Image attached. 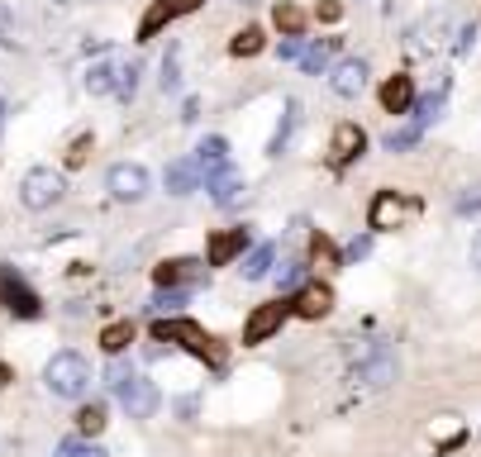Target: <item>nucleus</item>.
<instances>
[{
	"mask_svg": "<svg viewBox=\"0 0 481 457\" xmlns=\"http://www.w3.org/2000/svg\"><path fill=\"white\" fill-rule=\"evenodd\" d=\"M153 338H158V343H181V348L191 352V358L210 362L214 371L229 362V352L220 348V338H214L210 329H201L195 319H181V315H177V319H158V324H153Z\"/></svg>",
	"mask_w": 481,
	"mask_h": 457,
	"instance_id": "1",
	"label": "nucleus"
},
{
	"mask_svg": "<svg viewBox=\"0 0 481 457\" xmlns=\"http://www.w3.org/2000/svg\"><path fill=\"white\" fill-rule=\"evenodd\" d=\"M43 386H48V396H58V400H81L91 391V362L81 358V352L62 348L43 362Z\"/></svg>",
	"mask_w": 481,
	"mask_h": 457,
	"instance_id": "2",
	"label": "nucleus"
},
{
	"mask_svg": "<svg viewBox=\"0 0 481 457\" xmlns=\"http://www.w3.org/2000/svg\"><path fill=\"white\" fill-rule=\"evenodd\" d=\"M395 377H401V362H395V348L386 338H368L362 348H353V381L381 391V386H391Z\"/></svg>",
	"mask_w": 481,
	"mask_h": 457,
	"instance_id": "3",
	"label": "nucleus"
},
{
	"mask_svg": "<svg viewBox=\"0 0 481 457\" xmlns=\"http://www.w3.org/2000/svg\"><path fill=\"white\" fill-rule=\"evenodd\" d=\"M291 319V300H268V305H253V315L243 319V348H258L268 343L272 334H281V324Z\"/></svg>",
	"mask_w": 481,
	"mask_h": 457,
	"instance_id": "4",
	"label": "nucleus"
},
{
	"mask_svg": "<svg viewBox=\"0 0 481 457\" xmlns=\"http://www.w3.org/2000/svg\"><path fill=\"white\" fill-rule=\"evenodd\" d=\"M62 191H68V181H62V172H53V167H34V172H24V181H20L24 210H48V206H58Z\"/></svg>",
	"mask_w": 481,
	"mask_h": 457,
	"instance_id": "5",
	"label": "nucleus"
},
{
	"mask_svg": "<svg viewBox=\"0 0 481 457\" xmlns=\"http://www.w3.org/2000/svg\"><path fill=\"white\" fill-rule=\"evenodd\" d=\"M420 215V200H410L401 191H377L372 196V206H368V224L381 233V229H401L405 219Z\"/></svg>",
	"mask_w": 481,
	"mask_h": 457,
	"instance_id": "6",
	"label": "nucleus"
},
{
	"mask_svg": "<svg viewBox=\"0 0 481 457\" xmlns=\"http://www.w3.org/2000/svg\"><path fill=\"white\" fill-rule=\"evenodd\" d=\"M114 396H120V405H124V415H129V419H153V415H158V405H162L158 381H153V377H139V371H134V377H129Z\"/></svg>",
	"mask_w": 481,
	"mask_h": 457,
	"instance_id": "7",
	"label": "nucleus"
},
{
	"mask_svg": "<svg viewBox=\"0 0 481 457\" xmlns=\"http://www.w3.org/2000/svg\"><path fill=\"white\" fill-rule=\"evenodd\" d=\"M205 277H210V267L195 258H172V262L153 267L158 291H195V286H205Z\"/></svg>",
	"mask_w": 481,
	"mask_h": 457,
	"instance_id": "8",
	"label": "nucleus"
},
{
	"mask_svg": "<svg viewBox=\"0 0 481 457\" xmlns=\"http://www.w3.org/2000/svg\"><path fill=\"white\" fill-rule=\"evenodd\" d=\"M0 300H5V310L10 315H20V319H39L43 315V300L24 286L20 272H10L5 262H0Z\"/></svg>",
	"mask_w": 481,
	"mask_h": 457,
	"instance_id": "9",
	"label": "nucleus"
},
{
	"mask_svg": "<svg viewBox=\"0 0 481 457\" xmlns=\"http://www.w3.org/2000/svg\"><path fill=\"white\" fill-rule=\"evenodd\" d=\"M448 33H453V14H448V10L424 14V20L410 29V53H414V58L434 53V48H443V43H448Z\"/></svg>",
	"mask_w": 481,
	"mask_h": 457,
	"instance_id": "10",
	"label": "nucleus"
},
{
	"mask_svg": "<svg viewBox=\"0 0 481 457\" xmlns=\"http://www.w3.org/2000/svg\"><path fill=\"white\" fill-rule=\"evenodd\" d=\"M105 186H110V196H114V200H129V206H139L153 181H148V172H143L139 162H114V167H110V177H105Z\"/></svg>",
	"mask_w": 481,
	"mask_h": 457,
	"instance_id": "11",
	"label": "nucleus"
},
{
	"mask_svg": "<svg viewBox=\"0 0 481 457\" xmlns=\"http://www.w3.org/2000/svg\"><path fill=\"white\" fill-rule=\"evenodd\" d=\"M334 310V286L329 281H305L301 291L291 296V315L295 319H324Z\"/></svg>",
	"mask_w": 481,
	"mask_h": 457,
	"instance_id": "12",
	"label": "nucleus"
},
{
	"mask_svg": "<svg viewBox=\"0 0 481 457\" xmlns=\"http://www.w3.org/2000/svg\"><path fill=\"white\" fill-rule=\"evenodd\" d=\"M368 152V133H362L353 120L334 124V139H329V167H348Z\"/></svg>",
	"mask_w": 481,
	"mask_h": 457,
	"instance_id": "13",
	"label": "nucleus"
},
{
	"mask_svg": "<svg viewBox=\"0 0 481 457\" xmlns=\"http://www.w3.org/2000/svg\"><path fill=\"white\" fill-rule=\"evenodd\" d=\"M243 248H253V233H248L243 224L239 229H220L205 248V267H229L234 258H243Z\"/></svg>",
	"mask_w": 481,
	"mask_h": 457,
	"instance_id": "14",
	"label": "nucleus"
},
{
	"mask_svg": "<svg viewBox=\"0 0 481 457\" xmlns=\"http://www.w3.org/2000/svg\"><path fill=\"white\" fill-rule=\"evenodd\" d=\"M362 87H368V62L362 58H343L334 72H329V91L343 96V100H353Z\"/></svg>",
	"mask_w": 481,
	"mask_h": 457,
	"instance_id": "15",
	"label": "nucleus"
},
{
	"mask_svg": "<svg viewBox=\"0 0 481 457\" xmlns=\"http://www.w3.org/2000/svg\"><path fill=\"white\" fill-rule=\"evenodd\" d=\"M205 191H210V200H214V206H239V200H243V191H248V186H243V172H234V167H224V172H214V177H205Z\"/></svg>",
	"mask_w": 481,
	"mask_h": 457,
	"instance_id": "16",
	"label": "nucleus"
},
{
	"mask_svg": "<svg viewBox=\"0 0 481 457\" xmlns=\"http://www.w3.org/2000/svg\"><path fill=\"white\" fill-rule=\"evenodd\" d=\"M381 110L386 114H405V110H414V87H410V77H386L381 81Z\"/></svg>",
	"mask_w": 481,
	"mask_h": 457,
	"instance_id": "17",
	"label": "nucleus"
},
{
	"mask_svg": "<svg viewBox=\"0 0 481 457\" xmlns=\"http://www.w3.org/2000/svg\"><path fill=\"white\" fill-rule=\"evenodd\" d=\"M195 167H201L205 177H214V172H224L229 167V143L220 139V133H205L201 143H195V158H191Z\"/></svg>",
	"mask_w": 481,
	"mask_h": 457,
	"instance_id": "18",
	"label": "nucleus"
},
{
	"mask_svg": "<svg viewBox=\"0 0 481 457\" xmlns=\"http://www.w3.org/2000/svg\"><path fill=\"white\" fill-rule=\"evenodd\" d=\"M195 186H201V167L195 162H168V172H162V191L168 196H191Z\"/></svg>",
	"mask_w": 481,
	"mask_h": 457,
	"instance_id": "19",
	"label": "nucleus"
},
{
	"mask_svg": "<svg viewBox=\"0 0 481 457\" xmlns=\"http://www.w3.org/2000/svg\"><path fill=\"white\" fill-rule=\"evenodd\" d=\"M177 14H181V10H177V0H153V5L143 10V20H139V43H143V39H158V33L168 29Z\"/></svg>",
	"mask_w": 481,
	"mask_h": 457,
	"instance_id": "20",
	"label": "nucleus"
},
{
	"mask_svg": "<svg viewBox=\"0 0 481 457\" xmlns=\"http://www.w3.org/2000/svg\"><path fill=\"white\" fill-rule=\"evenodd\" d=\"M272 267H277V243H258V248H248V258H243V281H262V277H272Z\"/></svg>",
	"mask_w": 481,
	"mask_h": 457,
	"instance_id": "21",
	"label": "nucleus"
},
{
	"mask_svg": "<svg viewBox=\"0 0 481 457\" xmlns=\"http://www.w3.org/2000/svg\"><path fill=\"white\" fill-rule=\"evenodd\" d=\"M339 43H343V39H310V48H305V53H301V67H305V72H310V77H320V72H329V58H334V53H339Z\"/></svg>",
	"mask_w": 481,
	"mask_h": 457,
	"instance_id": "22",
	"label": "nucleus"
},
{
	"mask_svg": "<svg viewBox=\"0 0 481 457\" xmlns=\"http://www.w3.org/2000/svg\"><path fill=\"white\" fill-rule=\"evenodd\" d=\"M295 129H301V105L295 100H286V114H281V124H277V133H272V143H268V152L272 158H281V152L291 148V139H295Z\"/></svg>",
	"mask_w": 481,
	"mask_h": 457,
	"instance_id": "23",
	"label": "nucleus"
},
{
	"mask_svg": "<svg viewBox=\"0 0 481 457\" xmlns=\"http://www.w3.org/2000/svg\"><path fill=\"white\" fill-rule=\"evenodd\" d=\"M129 343H134V324H129V319H114V324L101 329V348L110 352V358H124Z\"/></svg>",
	"mask_w": 481,
	"mask_h": 457,
	"instance_id": "24",
	"label": "nucleus"
},
{
	"mask_svg": "<svg viewBox=\"0 0 481 457\" xmlns=\"http://www.w3.org/2000/svg\"><path fill=\"white\" fill-rule=\"evenodd\" d=\"M272 20H277V29L286 33V39H301L305 24H310V20H305V10H301V5H291V0H277Z\"/></svg>",
	"mask_w": 481,
	"mask_h": 457,
	"instance_id": "25",
	"label": "nucleus"
},
{
	"mask_svg": "<svg viewBox=\"0 0 481 457\" xmlns=\"http://www.w3.org/2000/svg\"><path fill=\"white\" fill-rule=\"evenodd\" d=\"M420 139H424V124L410 120V124H401V129H391L386 139H381V148H386V152H410Z\"/></svg>",
	"mask_w": 481,
	"mask_h": 457,
	"instance_id": "26",
	"label": "nucleus"
},
{
	"mask_svg": "<svg viewBox=\"0 0 481 457\" xmlns=\"http://www.w3.org/2000/svg\"><path fill=\"white\" fill-rule=\"evenodd\" d=\"M101 429H105V405H101V400L81 405V410H77V434H81V438H95Z\"/></svg>",
	"mask_w": 481,
	"mask_h": 457,
	"instance_id": "27",
	"label": "nucleus"
},
{
	"mask_svg": "<svg viewBox=\"0 0 481 457\" xmlns=\"http://www.w3.org/2000/svg\"><path fill=\"white\" fill-rule=\"evenodd\" d=\"M305 272H310L305 258H286V262L277 267V286H281V291H301V286H305Z\"/></svg>",
	"mask_w": 481,
	"mask_h": 457,
	"instance_id": "28",
	"label": "nucleus"
},
{
	"mask_svg": "<svg viewBox=\"0 0 481 457\" xmlns=\"http://www.w3.org/2000/svg\"><path fill=\"white\" fill-rule=\"evenodd\" d=\"M114 72H120V67H110V62H91V72H86V91H91V96H110V91H114Z\"/></svg>",
	"mask_w": 481,
	"mask_h": 457,
	"instance_id": "29",
	"label": "nucleus"
},
{
	"mask_svg": "<svg viewBox=\"0 0 481 457\" xmlns=\"http://www.w3.org/2000/svg\"><path fill=\"white\" fill-rule=\"evenodd\" d=\"M158 87L168 96L181 91V58H177V48H168V58H162V67H158Z\"/></svg>",
	"mask_w": 481,
	"mask_h": 457,
	"instance_id": "30",
	"label": "nucleus"
},
{
	"mask_svg": "<svg viewBox=\"0 0 481 457\" xmlns=\"http://www.w3.org/2000/svg\"><path fill=\"white\" fill-rule=\"evenodd\" d=\"M262 43H268V39H262V29L248 24V29H239V33H234L229 53H234V58H253V53H262Z\"/></svg>",
	"mask_w": 481,
	"mask_h": 457,
	"instance_id": "31",
	"label": "nucleus"
},
{
	"mask_svg": "<svg viewBox=\"0 0 481 457\" xmlns=\"http://www.w3.org/2000/svg\"><path fill=\"white\" fill-rule=\"evenodd\" d=\"M139 77H143V67H139V62H124L120 72H114V96H120V100H134Z\"/></svg>",
	"mask_w": 481,
	"mask_h": 457,
	"instance_id": "32",
	"label": "nucleus"
},
{
	"mask_svg": "<svg viewBox=\"0 0 481 457\" xmlns=\"http://www.w3.org/2000/svg\"><path fill=\"white\" fill-rule=\"evenodd\" d=\"M186 300H191V291H158V296H153V315H158V319H162V315L177 319V310H181Z\"/></svg>",
	"mask_w": 481,
	"mask_h": 457,
	"instance_id": "33",
	"label": "nucleus"
},
{
	"mask_svg": "<svg viewBox=\"0 0 481 457\" xmlns=\"http://www.w3.org/2000/svg\"><path fill=\"white\" fill-rule=\"evenodd\" d=\"M310 252H314V262H320V267H343V252H334V243H329L324 233H314V239H310Z\"/></svg>",
	"mask_w": 481,
	"mask_h": 457,
	"instance_id": "34",
	"label": "nucleus"
},
{
	"mask_svg": "<svg viewBox=\"0 0 481 457\" xmlns=\"http://www.w3.org/2000/svg\"><path fill=\"white\" fill-rule=\"evenodd\" d=\"M58 457H105V448L91 443V438H68V443L58 448Z\"/></svg>",
	"mask_w": 481,
	"mask_h": 457,
	"instance_id": "35",
	"label": "nucleus"
},
{
	"mask_svg": "<svg viewBox=\"0 0 481 457\" xmlns=\"http://www.w3.org/2000/svg\"><path fill=\"white\" fill-rule=\"evenodd\" d=\"M439 114H443V96H434V91H429L424 100H414V120H420V124H434Z\"/></svg>",
	"mask_w": 481,
	"mask_h": 457,
	"instance_id": "36",
	"label": "nucleus"
},
{
	"mask_svg": "<svg viewBox=\"0 0 481 457\" xmlns=\"http://www.w3.org/2000/svg\"><path fill=\"white\" fill-rule=\"evenodd\" d=\"M453 210H458L462 219H472V215H481V186H467V191H458V200H453Z\"/></svg>",
	"mask_w": 481,
	"mask_h": 457,
	"instance_id": "37",
	"label": "nucleus"
},
{
	"mask_svg": "<svg viewBox=\"0 0 481 457\" xmlns=\"http://www.w3.org/2000/svg\"><path fill=\"white\" fill-rule=\"evenodd\" d=\"M129 377H134V367H129V362H124V358H114V362H110V367H105V381H110V386H114V391H120V386H124V381H129Z\"/></svg>",
	"mask_w": 481,
	"mask_h": 457,
	"instance_id": "38",
	"label": "nucleus"
},
{
	"mask_svg": "<svg viewBox=\"0 0 481 457\" xmlns=\"http://www.w3.org/2000/svg\"><path fill=\"white\" fill-rule=\"evenodd\" d=\"M91 148H95V143H91V133H81V139L68 148V167H81V162L91 158Z\"/></svg>",
	"mask_w": 481,
	"mask_h": 457,
	"instance_id": "39",
	"label": "nucleus"
},
{
	"mask_svg": "<svg viewBox=\"0 0 481 457\" xmlns=\"http://www.w3.org/2000/svg\"><path fill=\"white\" fill-rule=\"evenodd\" d=\"M472 43H476V24H462V29H458L453 53H458V58H467V53H472Z\"/></svg>",
	"mask_w": 481,
	"mask_h": 457,
	"instance_id": "40",
	"label": "nucleus"
},
{
	"mask_svg": "<svg viewBox=\"0 0 481 457\" xmlns=\"http://www.w3.org/2000/svg\"><path fill=\"white\" fill-rule=\"evenodd\" d=\"M368 252H372V239H353V243L343 248V262H362Z\"/></svg>",
	"mask_w": 481,
	"mask_h": 457,
	"instance_id": "41",
	"label": "nucleus"
},
{
	"mask_svg": "<svg viewBox=\"0 0 481 457\" xmlns=\"http://www.w3.org/2000/svg\"><path fill=\"white\" fill-rule=\"evenodd\" d=\"M277 53L286 58V62H291V58H301V53H305V39H281V43H277Z\"/></svg>",
	"mask_w": 481,
	"mask_h": 457,
	"instance_id": "42",
	"label": "nucleus"
},
{
	"mask_svg": "<svg viewBox=\"0 0 481 457\" xmlns=\"http://www.w3.org/2000/svg\"><path fill=\"white\" fill-rule=\"evenodd\" d=\"M314 14H320L324 24H334V20H343V5H339V0H324V5L314 10Z\"/></svg>",
	"mask_w": 481,
	"mask_h": 457,
	"instance_id": "43",
	"label": "nucleus"
},
{
	"mask_svg": "<svg viewBox=\"0 0 481 457\" xmlns=\"http://www.w3.org/2000/svg\"><path fill=\"white\" fill-rule=\"evenodd\" d=\"M467 262L476 267V272H481V229L472 233V248H467Z\"/></svg>",
	"mask_w": 481,
	"mask_h": 457,
	"instance_id": "44",
	"label": "nucleus"
},
{
	"mask_svg": "<svg viewBox=\"0 0 481 457\" xmlns=\"http://www.w3.org/2000/svg\"><path fill=\"white\" fill-rule=\"evenodd\" d=\"M177 415H181V419H191V415H195V396H186V400H177Z\"/></svg>",
	"mask_w": 481,
	"mask_h": 457,
	"instance_id": "45",
	"label": "nucleus"
},
{
	"mask_svg": "<svg viewBox=\"0 0 481 457\" xmlns=\"http://www.w3.org/2000/svg\"><path fill=\"white\" fill-rule=\"evenodd\" d=\"M201 5H205V0H177V10H181V14H186V10H201Z\"/></svg>",
	"mask_w": 481,
	"mask_h": 457,
	"instance_id": "46",
	"label": "nucleus"
},
{
	"mask_svg": "<svg viewBox=\"0 0 481 457\" xmlns=\"http://www.w3.org/2000/svg\"><path fill=\"white\" fill-rule=\"evenodd\" d=\"M0 129H5V100H0Z\"/></svg>",
	"mask_w": 481,
	"mask_h": 457,
	"instance_id": "47",
	"label": "nucleus"
},
{
	"mask_svg": "<svg viewBox=\"0 0 481 457\" xmlns=\"http://www.w3.org/2000/svg\"><path fill=\"white\" fill-rule=\"evenodd\" d=\"M239 5H253V0H239Z\"/></svg>",
	"mask_w": 481,
	"mask_h": 457,
	"instance_id": "48",
	"label": "nucleus"
}]
</instances>
